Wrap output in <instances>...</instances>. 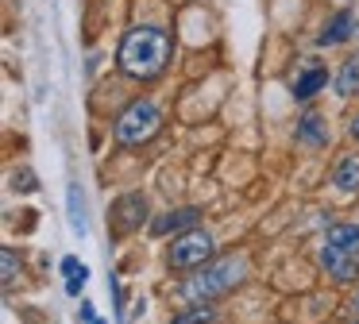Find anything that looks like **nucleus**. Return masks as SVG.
<instances>
[{"instance_id":"nucleus-1","label":"nucleus","mask_w":359,"mask_h":324,"mask_svg":"<svg viewBox=\"0 0 359 324\" xmlns=\"http://www.w3.org/2000/svg\"><path fill=\"white\" fill-rule=\"evenodd\" d=\"M174 58V35L158 23H135L132 31H124L116 50V66L132 81H158L170 69Z\"/></svg>"},{"instance_id":"nucleus-2","label":"nucleus","mask_w":359,"mask_h":324,"mask_svg":"<svg viewBox=\"0 0 359 324\" xmlns=\"http://www.w3.org/2000/svg\"><path fill=\"white\" fill-rule=\"evenodd\" d=\"M251 262L248 255H224V259H209L205 266H197L194 278L182 282V297L186 301H212V297H224L232 293L236 285L248 278Z\"/></svg>"},{"instance_id":"nucleus-3","label":"nucleus","mask_w":359,"mask_h":324,"mask_svg":"<svg viewBox=\"0 0 359 324\" xmlns=\"http://www.w3.org/2000/svg\"><path fill=\"white\" fill-rule=\"evenodd\" d=\"M158 128H163V108H158L151 97H140L116 116L112 135H116V143H124V147H140V143H147V139H155Z\"/></svg>"},{"instance_id":"nucleus-4","label":"nucleus","mask_w":359,"mask_h":324,"mask_svg":"<svg viewBox=\"0 0 359 324\" xmlns=\"http://www.w3.org/2000/svg\"><path fill=\"white\" fill-rule=\"evenodd\" d=\"M217 255V239L205 228H189L182 236H174V243L166 247V262L170 270H189V266H205Z\"/></svg>"},{"instance_id":"nucleus-5","label":"nucleus","mask_w":359,"mask_h":324,"mask_svg":"<svg viewBox=\"0 0 359 324\" xmlns=\"http://www.w3.org/2000/svg\"><path fill=\"white\" fill-rule=\"evenodd\" d=\"M147 220V197L143 193H120L109 208V231L116 236H132V231L143 228Z\"/></svg>"},{"instance_id":"nucleus-6","label":"nucleus","mask_w":359,"mask_h":324,"mask_svg":"<svg viewBox=\"0 0 359 324\" xmlns=\"http://www.w3.org/2000/svg\"><path fill=\"white\" fill-rule=\"evenodd\" d=\"M320 266L328 270V278L340 285L359 278V251H340V247H320Z\"/></svg>"},{"instance_id":"nucleus-7","label":"nucleus","mask_w":359,"mask_h":324,"mask_svg":"<svg viewBox=\"0 0 359 324\" xmlns=\"http://www.w3.org/2000/svg\"><path fill=\"white\" fill-rule=\"evenodd\" d=\"M325 85H328V66L317 58H305L297 77H294V85H290V93H294V100H313Z\"/></svg>"},{"instance_id":"nucleus-8","label":"nucleus","mask_w":359,"mask_h":324,"mask_svg":"<svg viewBox=\"0 0 359 324\" xmlns=\"http://www.w3.org/2000/svg\"><path fill=\"white\" fill-rule=\"evenodd\" d=\"M355 31H359L355 12H351V8H340V12H332V15L325 20V27H320L317 43H320V46H340V43H348Z\"/></svg>"},{"instance_id":"nucleus-9","label":"nucleus","mask_w":359,"mask_h":324,"mask_svg":"<svg viewBox=\"0 0 359 324\" xmlns=\"http://www.w3.org/2000/svg\"><path fill=\"white\" fill-rule=\"evenodd\" d=\"M201 224V208L186 205V208H170L158 220H151V236H182V231L197 228Z\"/></svg>"},{"instance_id":"nucleus-10","label":"nucleus","mask_w":359,"mask_h":324,"mask_svg":"<svg viewBox=\"0 0 359 324\" xmlns=\"http://www.w3.org/2000/svg\"><path fill=\"white\" fill-rule=\"evenodd\" d=\"M332 185L340 193H359V154H340L332 162Z\"/></svg>"},{"instance_id":"nucleus-11","label":"nucleus","mask_w":359,"mask_h":324,"mask_svg":"<svg viewBox=\"0 0 359 324\" xmlns=\"http://www.w3.org/2000/svg\"><path fill=\"white\" fill-rule=\"evenodd\" d=\"M297 143L305 147H328V123L320 120L317 112H305L297 120Z\"/></svg>"},{"instance_id":"nucleus-12","label":"nucleus","mask_w":359,"mask_h":324,"mask_svg":"<svg viewBox=\"0 0 359 324\" xmlns=\"http://www.w3.org/2000/svg\"><path fill=\"white\" fill-rule=\"evenodd\" d=\"M336 93L340 97H355L359 93V54L340 62V69H336Z\"/></svg>"},{"instance_id":"nucleus-13","label":"nucleus","mask_w":359,"mask_h":324,"mask_svg":"<svg viewBox=\"0 0 359 324\" xmlns=\"http://www.w3.org/2000/svg\"><path fill=\"white\" fill-rule=\"evenodd\" d=\"M212 320H217V309L209 301H189L182 313L170 316V324H212Z\"/></svg>"},{"instance_id":"nucleus-14","label":"nucleus","mask_w":359,"mask_h":324,"mask_svg":"<svg viewBox=\"0 0 359 324\" xmlns=\"http://www.w3.org/2000/svg\"><path fill=\"white\" fill-rule=\"evenodd\" d=\"M325 247H340V251H359V224H332L325 236Z\"/></svg>"},{"instance_id":"nucleus-15","label":"nucleus","mask_w":359,"mask_h":324,"mask_svg":"<svg viewBox=\"0 0 359 324\" xmlns=\"http://www.w3.org/2000/svg\"><path fill=\"white\" fill-rule=\"evenodd\" d=\"M62 274H66V293L78 297V293L86 290V282H89V266H86V262H78L74 255H66V259H62Z\"/></svg>"},{"instance_id":"nucleus-16","label":"nucleus","mask_w":359,"mask_h":324,"mask_svg":"<svg viewBox=\"0 0 359 324\" xmlns=\"http://www.w3.org/2000/svg\"><path fill=\"white\" fill-rule=\"evenodd\" d=\"M66 208H70V228L74 236H86V201H81V189L70 185L66 189Z\"/></svg>"},{"instance_id":"nucleus-17","label":"nucleus","mask_w":359,"mask_h":324,"mask_svg":"<svg viewBox=\"0 0 359 324\" xmlns=\"http://www.w3.org/2000/svg\"><path fill=\"white\" fill-rule=\"evenodd\" d=\"M0 266H4V285H16V278H20V255H16V247H4L0 251Z\"/></svg>"},{"instance_id":"nucleus-18","label":"nucleus","mask_w":359,"mask_h":324,"mask_svg":"<svg viewBox=\"0 0 359 324\" xmlns=\"http://www.w3.org/2000/svg\"><path fill=\"white\" fill-rule=\"evenodd\" d=\"M348 135H351V139H355V143H359V112L351 116V123H348Z\"/></svg>"},{"instance_id":"nucleus-19","label":"nucleus","mask_w":359,"mask_h":324,"mask_svg":"<svg viewBox=\"0 0 359 324\" xmlns=\"http://www.w3.org/2000/svg\"><path fill=\"white\" fill-rule=\"evenodd\" d=\"M351 309H355V313H359V293H355V297H351Z\"/></svg>"},{"instance_id":"nucleus-20","label":"nucleus","mask_w":359,"mask_h":324,"mask_svg":"<svg viewBox=\"0 0 359 324\" xmlns=\"http://www.w3.org/2000/svg\"><path fill=\"white\" fill-rule=\"evenodd\" d=\"M355 39H359V31H355Z\"/></svg>"},{"instance_id":"nucleus-21","label":"nucleus","mask_w":359,"mask_h":324,"mask_svg":"<svg viewBox=\"0 0 359 324\" xmlns=\"http://www.w3.org/2000/svg\"><path fill=\"white\" fill-rule=\"evenodd\" d=\"M355 324H359V320H355Z\"/></svg>"}]
</instances>
